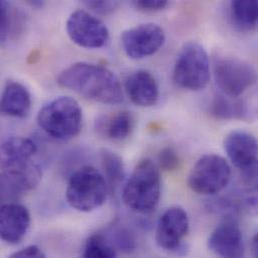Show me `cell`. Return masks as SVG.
<instances>
[{
    "label": "cell",
    "mask_w": 258,
    "mask_h": 258,
    "mask_svg": "<svg viewBox=\"0 0 258 258\" xmlns=\"http://www.w3.org/2000/svg\"><path fill=\"white\" fill-rule=\"evenodd\" d=\"M57 84L102 104L116 105L124 101L118 78L110 70L99 64L76 62L58 75Z\"/></svg>",
    "instance_id": "6da1fadb"
},
{
    "label": "cell",
    "mask_w": 258,
    "mask_h": 258,
    "mask_svg": "<svg viewBox=\"0 0 258 258\" xmlns=\"http://www.w3.org/2000/svg\"><path fill=\"white\" fill-rule=\"evenodd\" d=\"M36 121L38 127L51 139L68 141L82 131L83 111L75 99L58 97L40 109Z\"/></svg>",
    "instance_id": "7a4b0ae2"
},
{
    "label": "cell",
    "mask_w": 258,
    "mask_h": 258,
    "mask_svg": "<svg viewBox=\"0 0 258 258\" xmlns=\"http://www.w3.org/2000/svg\"><path fill=\"white\" fill-rule=\"evenodd\" d=\"M161 197V178L157 166L149 159L141 161L123 189L126 206L138 213H150Z\"/></svg>",
    "instance_id": "3957f363"
},
{
    "label": "cell",
    "mask_w": 258,
    "mask_h": 258,
    "mask_svg": "<svg viewBox=\"0 0 258 258\" xmlns=\"http://www.w3.org/2000/svg\"><path fill=\"white\" fill-rule=\"evenodd\" d=\"M109 192L105 176L92 166H84L71 176L66 197L72 208L80 212H92L106 202Z\"/></svg>",
    "instance_id": "277c9868"
},
{
    "label": "cell",
    "mask_w": 258,
    "mask_h": 258,
    "mask_svg": "<svg viewBox=\"0 0 258 258\" xmlns=\"http://www.w3.org/2000/svg\"><path fill=\"white\" fill-rule=\"evenodd\" d=\"M175 85L183 90L201 91L210 81V61L206 49L196 41L181 48L173 70Z\"/></svg>",
    "instance_id": "5b68a950"
},
{
    "label": "cell",
    "mask_w": 258,
    "mask_h": 258,
    "mask_svg": "<svg viewBox=\"0 0 258 258\" xmlns=\"http://www.w3.org/2000/svg\"><path fill=\"white\" fill-rule=\"evenodd\" d=\"M213 75L221 94L231 99L241 97L258 81L257 72L252 64L228 55L214 57Z\"/></svg>",
    "instance_id": "8992f818"
},
{
    "label": "cell",
    "mask_w": 258,
    "mask_h": 258,
    "mask_svg": "<svg viewBox=\"0 0 258 258\" xmlns=\"http://www.w3.org/2000/svg\"><path fill=\"white\" fill-rule=\"evenodd\" d=\"M231 179V167L226 159L216 154L202 156L192 168L188 185L200 195H214L221 192Z\"/></svg>",
    "instance_id": "52a82bcc"
},
{
    "label": "cell",
    "mask_w": 258,
    "mask_h": 258,
    "mask_svg": "<svg viewBox=\"0 0 258 258\" xmlns=\"http://www.w3.org/2000/svg\"><path fill=\"white\" fill-rule=\"evenodd\" d=\"M2 198L14 199L35 188L41 180L40 167L32 159L1 160Z\"/></svg>",
    "instance_id": "ba28073f"
},
{
    "label": "cell",
    "mask_w": 258,
    "mask_h": 258,
    "mask_svg": "<svg viewBox=\"0 0 258 258\" xmlns=\"http://www.w3.org/2000/svg\"><path fill=\"white\" fill-rule=\"evenodd\" d=\"M67 32L73 42L89 49L104 47L110 39V32L105 23L84 9H78L70 15Z\"/></svg>",
    "instance_id": "9c48e42d"
},
{
    "label": "cell",
    "mask_w": 258,
    "mask_h": 258,
    "mask_svg": "<svg viewBox=\"0 0 258 258\" xmlns=\"http://www.w3.org/2000/svg\"><path fill=\"white\" fill-rule=\"evenodd\" d=\"M189 231V218L187 212L179 206L167 209L160 217L157 231L156 242L164 250L185 253L186 246L183 238Z\"/></svg>",
    "instance_id": "30bf717a"
},
{
    "label": "cell",
    "mask_w": 258,
    "mask_h": 258,
    "mask_svg": "<svg viewBox=\"0 0 258 258\" xmlns=\"http://www.w3.org/2000/svg\"><path fill=\"white\" fill-rule=\"evenodd\" d=\"M164 29L155 23H145L123 32L121 41L126 54L133 59H141L155 54L165 43Z\"/></svg>",
    "instance_id": "8fae6325"
},
{
    "label": "cell",
    "mask_w": 258,
    "mask_h": 258,
    "mask_svg": "<svg viewBox=\"0 0 258 258\" xmlns=\"http://www.w3.org/2000/svg\"><path fill=\"white\" fill-rule=\"evenodd\" d=\"M208 247L221 258H244V242L239 226L233 221L219 224L208 238Z\"/></svg>",
    "instance_id": "7c38bea8"
},
{
    "label": "cell",
    "mask_w": 258,
    "mask_h": 258,
    "mask_svg": "<svg viewBox=\"0 0 258 258\" xmlns=\"http://www.w3.org/2000/svg\"><path fill=\"white\" fill-rule=\"evenodd\" d=\"M30 226L27 208L18 203H5L0 210V236L7 244H18L25 237Z\"/></svg>",
    "instance_id": "4fadbf2b"
},
{
    "label": "cell",
    "mask_w": 258,
    "mask_h": 258,
    "mask_svg": "<svg viewBox=\"0 0 258 258\" xmlns=\"http://www.w3.org/2000/svg\"><path fill=\"white\" fill-rule=\"evenodd\" d=\"M224 150L231 163L240 171L258 161L257 139L246 131L230 132L224 139Z\"/></svg>",
    "instance_id": "5bb4252c"
},
{
    "label": "cell",
    "mask_w": 258,
    "mask_h": 258,
    "mask_svg": "<svg viewBox=\"0 0 258 258\" xmlns=\"http://www.w3.org/2000/svg\"><path fill=\"white\" fill-rule=\"evenodd\" d=\"M125 91L131 102L139 107L155 106L159 100V86L155 77L148 71H137L125 82Z\"/></svg>",
    "instance_id": "9a60e30c"
},
{
    "label": "cell",
    "mask_w": 258,
    "mask_h": 258,
    "mask_svg": "<svg viewBox=\"0 0 258 258\" xmlns=\"http://www.w3.org/2000/svg\"><path fill=\"white\" fill-rule=\"evenodd\" d=\"M31 108L28 90L18 82H8L1 96V112L9 117L24 118Z\"/></svg>",
    "instance_id": "2e32d148"
},
{
    "label": "cell",
    "mask_w": 258,
    "mask_h": 258,
    "mask_svg": "<svg viewBox=\"0 0 258 258\" xmlns=\"http://www.w3.org/2000/svg\"><path fill=\"white\" fill-rule=\"evenodd\" d=\"M135 127V119L128 111H119L110 116H102L96 122V129L114 142L128 140Z\"/></svg>",
    "instance_id": "e0dca14e"
},
{
    "label": "cell",
    "mask_w": 258,
    "mask_h": 258,
    "mask_svg": "<svg viewBox=\"0 0 258 258\" xmlns=\"http://www.w3.org/2000/svg\"><path fill=\"white\" fill-rule=\"evenodd\" d=\"M230 16L234 25L240 30H252L258 25V1H232L230 4Z\"/></svg>",
    "instance_id": "ac0fdd59"
},
{
    "label": "cell",
    "mask_w": 258,
    "mask_h": 258,
    "mask_svg": "<svg viewBox=\"0 0 258 258\" xmlns=\"http://www.w3.org/2000/svg\"><path fill=\"white\" fill-rule=\"evenodd\" d=\"M36 152L37 146L31 139L10 137L1 145V160L32 159Z\"/></svg>",
    "instance_id": "d6986e66"
},
{
    "label": "cell",
    "mask_w": 258,
    "mask_h": 258,
    "mask_svg": "<svg viewBox=\"0 0 258 258\" xmlns=\"http://www.w3.org/2000/svg\"><path fill=\"white\" fill-rule=\"evenodd\" d=\"M101 161L109 190L111 193L116 192L125 178L123 160L117 154L109 150H103L101 153Z\"/></svg>",
    "instance_id": "ffe728a7"
},
{
    "label": "cell",
    "mask_w": 258,
    "mask_h": 258,
    "mask_svg": "<svg viewBox=\"0 0 258 258\" xmlns=\"http://www.w3.org/2000/svg\"><path fill=\"white\" fill-rule=\"evenodd\" d=\"M80 258H117V250L108 236L93 234L88 238Z\"/></svg>",
    "instance_id": "44dd1931"
},
{
    "label": "cell",
    "mask_w": 258,
    "mask_h": 258,
    "mask_svg": "<svg viewBox=\"0 0 258 258\" xmlns=\"http://www.w3.org/2000/svg\"><path fill=\"white\" fill-rule=\"evenodd\" d=\"M210 114L219 120H236V99L219 94L214 97L210 105Z\"/></svg>",
    "instance_id": "7402d4cb"
},
{
    "label": "cell",
    "mask_w": 258,
    "mask_h": 258,
    "mask_svg": "<svg viewBox=\"0 0 258 258\" xmlns=\"http://www.w3.org/2000/svg\"><path fill=\"white\" fill-rule=\"evenodd\" d=\"M236 120L254 122L258 120V89L244 98L236 99Z\"/></svg>",
    "instance_id": "603a6c76"
},
{
    "label": "cell",
    "mask_w": 258,
    "mask_h": 258,
    "mask_svg": "<svg viewBox=\"0 0 258 258\" xmlns=\"http://www.w3.org/2000/svg\"><path fill=\"white\" fill-rule=\"evenodd\" d=\"M108 237L116 248L124 252H132L136 248V240L133 234L125 228H115Z\"/></svg>",
    "instance_id": "cb8c5ba5"
},
{
    "label": "cell",
    "mask_w": 258,
    "mask_h": 258,
    "mask_svg": "<svg viewBox=\"0 0 258 258\" xmlns=\"http://www.w3.org/2000/svg\"><path fill=\"white\" fill-rule=\"evenodd\" d=\"M159 167L167 172L175 171L180 166V157L178 153L170 147L164 148L158 155Z\"/></svg>",
    "instance_id": "d4e9b609"
},
{
    "label": "cell",
    "mask_w": 258,
    "mask_h": 258,
    "mask_svg": "<svg viewBox=\"0 0 258 258\" xmlns=\"http://www.w3.org/2000/svg\"><path fill=\"white\" fill-rule=\"evenodd\" d=\"M12 21V8L6 1L0 2V38L2 42L10 36Z\"/></svg>",
    "instance_id": "484cf974"
},
{
    "label": "cell",
    "mask_w": 258,
    "mask_h": 258,
    "mask_svg": "<svg viewBox=\"0 0 258 258\" xmlns=\"http://www.w3.org/2000/svg\"><path fill=\"white\" fill-rule=\"evenodd\" d=\"M85 5L91 9L92 11L99 13V14H110L113 13L118 7H119V2L117 1H85Z\"/></svg>",
    "instance_id": "4316f807"
},
{
    "label": "cell",
    "mask_w": 258,
    "mask_h": 258,
    "mask_svg": "<svg viewBox=\"0 0 258 258\" xmlns=\"http://www.w3.org/2000/svg\"><path fill=\"white\" fill-rule=\"evenodd\" d=\"M133 5L140 11L144 12H156L163 10L167 5L166 0H138L134 1Z\"/></svg>",
    "instance_id": "83f0119b"
},
{
    "label": "cell",
    "mask_w": 258,
    "mask_h": 258,
    "mask_svg": "<svg viewBox=\"0 0 258 258\" xmlns=\"http://www.w3.org/2000/svg\"><path fill=\"white\" fill-rule=\"evenodd\" d=\"M241 172L244 184L248 187L258 189V161Z\"/></svg>",
    "instance_id": "f1b7e54d"
},
{
    "label": "cell",
    "mask_w": 258,
    "mask_h": 258,
    "mask_svg": "<svg viewBox=\"0 0 258 258\" xmlns=\"http://www.w3.org/2000/svg\"><path fill=\"white\" fill-rule=\"evenodd\" d=\"M8 258H46V256L39 247L35 245H29L14 252Z\"/></svg>",
    "instance_id": "f546056e"
},
{
    "label": "cell",
    "mask_w": 258,
    "mask_h": 258,
    "mask_svg": "<svg viewBox=\"0 0 258 258\" xmlns=\"http://www.w3.org/2000/svg\"><path fill=\"white\" fill-rule=\"evenodd\" d=\"M250 248H251L252 256L254 258H258V232L253 236V238L251 240Z\"/></svg>",
    "instance_id": "4dcf8cb0"
},
{
    "label": "cell",
    "mask_w": 258,
    "mask_h": 258,
    "mask_svg": "<svg viewBox=\"0 0 258 258\" xmlns=\"http://www.w3.org/2000/svg\"><path fill=\"white\" fill-rule=\"evenodd\" d=\"M27 3L29 5H31L32 7H42L44 5L43 1H38V0H36V1H28Z\"/></svg>",
    "instance_id": "1f68e13d"
}]
</instances>
